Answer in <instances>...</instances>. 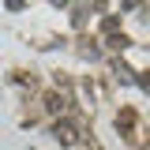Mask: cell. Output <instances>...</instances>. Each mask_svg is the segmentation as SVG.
Segmentation results:
<instances>
[{
    "mask_svg": "<svg viewBox=\"0 0 150 150\" xmlns=\"http://www.w3.org/2000/svg\"><path fill=\"white\" fill-rule=\"evenodd\" d=\"M53 135H56V143H64V146H75V139H79V128H75L71 120H56V124H53Z\"/></svg>",
    "mask_w": 150,
    "mask_h": 150,
    "instance_id": "6da1fadb",
    "label": "cell"
},
{
    "mask_svg": "<svg viewBox=\"0 0 150 150\" xmlns=\"http://www.w3.org/2000/svg\"><path fill=\"white\" fill-rule=\"evenodd\" d=\"M26 8V0H8V11H23Z\"/></svg>",
    "mask_w": 150,
    "mask_h": 150,
    "instance_id": "7a4b0ae2",
    "label": "cell"
}]
</instances>
